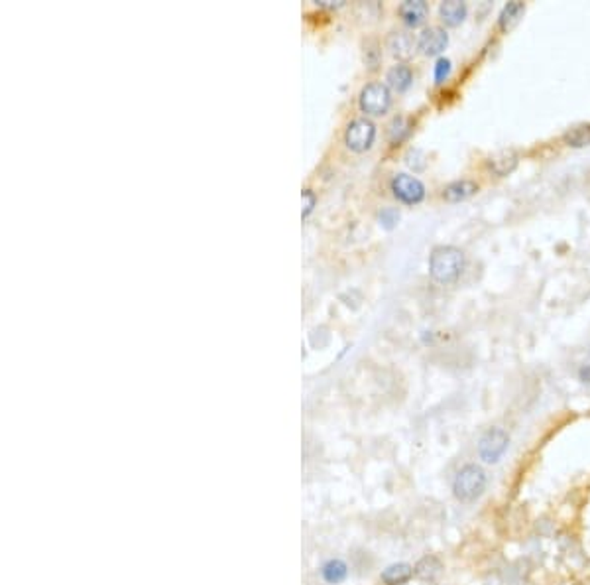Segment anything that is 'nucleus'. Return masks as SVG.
I'll return each instance as SVG.
<instances>
[{
    "instance_id": "1",
    "label": "nucleus",
    "mask_w": 590,
    "mask_h": 585,
    "mask_svg": "<svg viewBox=\"0 0 590 585\" xmlns=\"http://www.w3.org/2000/svg\"><path fill=\"white\" fill-rule=\"evenodd\" d=\"M465 252L456 247H439L431 252L429 259V274L439 284H453L465 272Z\"/></svg>"
},
{
    "instance_id": "2",
    "label": "nucleus",
    "mask_w": 590,
    "mask_h": 585,
    "mask_svg": "<svg viewBox=\"0 0 590 585\" xmlns=\"http://www.w3.org/2000/svg\"><path fill=\"white\" fill-rule=\"evenodd\" d=\"M488 475L477 463H466L461 469L456 471L455 479H453V495L456 501L472 504L480 501V497L486 493Z\"/></svg>"
},
{
    "instance_id": "3",
    "label": "nucleus",
    "mask_w": 590,
    "mask_h": 585,
    "mask_svg": "<svg viewBox=\"0 0 590 585\" xmlns=\"http://www.w3.org/2000/svg\"><path fill=\"white\" fill-rule=\"evenodd\" d=\"M507 448H510V436L506 429L488 428L478 439L477 453L480 461L488 465H496L506 455Z\"/></svg>"
},
{
    "instance_id": "4",
    "label": "nucleus",
    "mask_w": 590,
    "mask_h": 585,
    "mask_svg": "<svg viewBox=\"0 0 590 585\" xmlns=\"http://www.w3.org/2000/svg\"><path fill=\"white\" fill-rule=\"evenodd\" d=\"M392 106V93L388 85L372 81L360 91V109L366 115L382 116Z\"/></svg>"
},
{
    "instance_id": "5",
    "label": "nucleus",
    "mask_w": 590,
    "mask_h": 585,
    "mask_svg": "<svg viewBox=\"0 0 590 585\" xmlns=\"http://www.w3.org/2000/svg\"><path fill=\"white\" fill-rule=\"evenodd\" d=\"M374 140H376V125L370 118H354L344 132L346 146L356 154H363L366 150H370Z\"/></svg>"
},
{
    "instance_id": "6",
    "label": "nucleus",
    "mask_w": 590,
    "mask_h": 585,
    "mask_svg": "<svg viewBox=\"0 0 590 585\" xmlns=\"http://www.w3.org/2000/svg\"><path fill=\"white\" fill-rule=\"evenodd\" d=\"M392 191L395 199L405 205H417L425 199V186L421 179L409 174H395L392 178Z\"/></svg>"
},
{
    "instance_id": "7",
    "label": "nucleus",
    "mask_w": 590,
    "mask_h": 585,
    "mask_svg": "<svg viewBox=\"0 0 590 585\" xmlns=\"http://www.w3.org/2000/svg\"><path fill=\"white\" fill-rule=\"evenodd\" d=\"M449 46V34L439 26H429L425 28L419 38H417V50L427 55V57H435L445 52Z\"/></svg>"
},
{
    "instance_id": "8",
    "label": "nucleus",
    "mask_w": 590,
    "mask_h": 585,
    "mask_svg": "<svg viewBox=\"0 0 590 585\" xmlns=\"http://www.w3.org/2000/svg\"><path fill=\"white\" fill-rule=\"evenodd\" d=\"M519 164V156L516 150H502L496 152L486 160V167L490 174H494L498 178H506L510 176Z\"/></svg>"
},
{
    "instance_id": "9",
    "label": "nucleus",
    "mask_w": 590,
    "mask_h": 585,
    "mask_svg": "<svg viewBox=\"0 0 590 585\" xmlns=\"http://www.w3.org/2000/svg\"><path fill=\"white\" fill-rule=\"evenodd\" d=\"M386 48L390 50L393 57L398 60H409L414 55L415 48H417V42L415 38L409 34V32H392L388 36V42H386Z\"/></svg>"
},
{
    "instance_id": "10",
    "label": "nucleus",
    "mask_w": 590,
    "mask_h": 585,
    "mask_svg": "<svg viewBox=\"0 0 590 585\" xmlns=\"http://www.w3.org/2000/svg\"><path fill=\"white\" fill-rule=\"evenodd\" d=\"M478 193V184L472 179H456L443 189V199L449 203H461Z\"/></svg>"
},
{
    "instance_id": "11",
    "label": "nucleus",
    "mask_w": 590,
    "mask_h": 585,
    "mask_svg": "<svg viewBox=\"0 0 590 585\" xmlns=\"http://www.w3.org/2000/svg\"><path fill=\"white\" fill-rule=\"evenodd\" d=\"M439 16H441V20H443L445 26L456 28V26H461L466 20L468 6H466L465 2H461V0H445L439 6Z\"/></svg>"
},
{
    "instance_id": "12",
    "label": "nucleus",
    "mask_w": 590,
    "mask_h": 585,
    "mask_svg": "<svg viewBox=\"0 0 590 585\" xmlns=\"http://www.w3.org/2000/svg\"><path fill=\"white\" fill-rule=\"evenodd\" d=\"M524 14H526V4L524 2H519V0L507 2L506 6L502 8V12H500V16H498V28L504 34L512 32L521 22Z\"/></svg>"
},
{
    "instance_id": "13",
    "label": "nucleus",
    "mask_w": 590,
    "mask_h": 585,
    "mask_svg": "<svg viewBox=\"0 0 590 585\" xmlns=\"http://www.w3.org/2000/svg\"><path fill=\"white\" fill-rule=\"evenodd\" d=\"M386 81H388V87L393 89L395 93H405L412 87V83H414V71L409 69V65L398 63V65H393L392 69L388 71Z\"/></svg>"
},
{
    "instance_id": "14",
    "label": "nucleus",
    "mask_w": 590,
    "mask_h": 585,
    "mask_svg": "<svg viewBox=\"0 0 590 585\" xmlns=\"http://www.w3.org/2000/svg\"><path fill=\"white\" fill-rule=\"evenodd\" d=\"M427 12H429V6L425 4L423 0H405L404 4L400 6L402 20L412 28H417V26L423 24L425 18H427Z\"/></svg>"
},
{
    "instance_id": "15",
    "label": "nucleus",
    "mask_w": 590,
    "mask_h": 585,
    "mask_svg": "<svg viewBox=\"0 0 590 585\" xmlns=\"http://www.w3.org/2000/svg\"><path fill=\"white\" fill-rule=\"evenodd\" d=\"M415 574L414 565L400 562V564L388 565L382 572V581L386 585H404L407 584Z\"/></svg>"
},
{
    "instance_id": "16",
    "label": "nucleus",
    "mask_w": 590,
    "mask_h": 585,
    "mask_svg": "<svg viewBox=\"0 0 590 585\" xmlns=\"http://www.w3.org/2000/svg\"><path fill=\"white\" fill-rule=\"evenodd\" d=\"M321 575L327 584H341V581L346 579V575H349V565L344 564L342 560H329L327 564H323Z\"/></svg>"
},
{
    "instance_id": "17",
    "label": "nucleus",
    "mask_w": 590,
    "mask_h": 585,
    "mask_svg": "<svg viewBox=\"0 0 590 585\" xmlns=\"http://www.w3.org/2000/svg\"><path fill=\"white\" fill-rule=\"evenodd\" d=\"M563 142L569 148L590 146V125H577L563 135Z\"/></svg>"
},
{
    "instance_id": "18",
    "label": "nucleus",
    "mask_w": 590,
    "mask_h": 585,
    "mask_svg": "<svg viewBox=\"0 0 590 585\" xmlns=\"http://www.w3.org/2000/svg\"><path fill=\"white\" fill-rule=\"evenodd\" d=\"M441 570H443V564H441L439 558H435V556H425V558H421V560L417 562V565H415V575L421 577V579H435L437 575L441 574Z\"/></svg>"
},
{
    "instance_id": "19",
    "label": "nucleus",
    "mask_w": 590,
    "mask_h": 585,
    "mask_svg": "<svg viewBox=\"0 0 590 585\" xmlns=\"http://www.w3.org/2000/svg\"><path fill=\"white\" fill-rule=\"evenodd\" d=\"M409 132H412L409 121H407L405 116H395L392 121V125H390V140H392L393 144L405 140V138L409 136Z\"/></svg>"
},
{
    "instance_id": "20",
    "label": "nucleus",
    "mask_w": 590,
    "mask_h": 585,
    "mask_svg": "<svg viewBox=\"0 0 590 585\" xmlns=\"http://www.w3.org/2000/svg\"><path fill=\"white\" fill-rule=\"evenodd\" d=\"M451 69H453V63H451V60H447V57H439L435 63V67H433V77H435L437 83H445L447 77L451 75Z\"/></svg>"
},
{
    "instance_id": "21",
    "label": "nucleus",
    "mask_w": 590,
    "mask_h": 585,
    "mask_svg": "<svg viewBox=\"0 0 590 585\" xmlns=\"http://www.w3.org/2000/svg\"><path fill=\"white\" fill-rule=\"evenodd\" d=\"M405 164L412 167L414 172H421L427 166V158L421 150H409L407 156H405Z\"/></svg>"
},
{
    "instance_id": "22",
    "label": "nucleus",
    "mask_w": 590,
    "mask_h": 585,
    "mask_svg": "<svg viewBox=\"0 0 590 585\" xmlns=\"http://www.w3.org/2000/svg\"><path fill=\"white\" fill-rule=\"evenodd\" d=\"M398 221H400V211L393 209V207H386L380 213V225H382L384 229H393L398 225Z\"/></svg>"
},
{
    "instance_id": "23",
    "label": "nucleus",
    "mask_w": 590,
    "mask_h": 585,
    "mask_svg": "<svg viewBox=\"0 0 590 585\" xmlns=\"http://www.w3.org/2000/svg\"><path fill=\"white\" fill-rule=\"evenodd\" d=\"M315 201H317L315 193H313L311 189H305V191H303V217H307L311 211H313Z\"/></svg>"
},
{
    "instance_id": "24",
    "label": "nucleus",
    "mask_w": 590,
    "mask_h": 585,
    "mask_svg": "<svg viewBox=\"0 0 590 585\" xmlns=\"http://www.w3.org/2000/svg\"><path fill=\"white\" fill-rule=\"evenodd\" d=\"M579 380L584 385H590V365H582L579 369Z\"/></svg>"
}]
</instances>
